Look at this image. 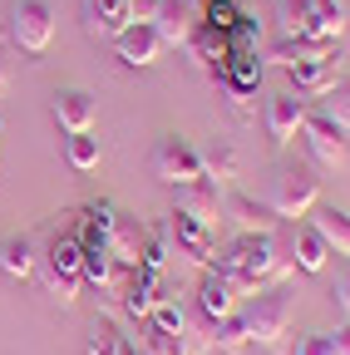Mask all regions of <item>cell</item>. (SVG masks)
<instances>
[{"mask_svg":"<svg viewBox=\"0 0 350 355\" xmlns=\"http://www.w3.org/2000/svg\"><path fill=\"white\" fill-rule=\"evenodd\" d=\"M237 316H242V326H247V345L277 350V345L286 340V326H291V296H286L281 286H272V291L252 296V306L237 311Z\"/></svg>","mask_w":350,"mask_h":355,"instance_id":"obj_1","label":"cell"},{"mask_svg":"<svg viewBox=\"0 0 350 355\" xmlns=\"http://www.w3.org/2000/svg\"><path fill=\"white\" fill-rule=\"evenodd\" d=\"M6 35L20 55L40 60L55 40V6L50 0H10V15H6Z\"/></svg>","mask_w":350,"mask_h":355,"instance_id":"obj_2","label":"cell"},{"mask_svg":"<svg viewBox=\"0 0 350 355\" xmlns=\"http://www.w3.org/2000/svg\"><path fill=\"white\" fill-rule=\"evenodd\" d=\"M316 202H321V178H316V168H311V163L281 168V173L272 178L267 207H272L277 217H286V222H296V217H311V207H316Z\"/></svg>","mask_w":350,"mask_h":355,"instance_id":"obj_3","label":"cell"},{"mask_svg":"<svg viewBox=\"0 0 350 355\" xmlns=\"http://www.w3.org/2000/svg\"><path fill=\"white\" fill-rule=\"evenodd\" d=\"M148 168H153L158 183H168V188H188V183H198V178H202V153H198L188 139H178V133H163V139L153 144Z\"/></svg>","mask_w":350,"mask_h":355,"instance_id":"obj_4","label":"cell"},{"mask_svg":"<svg viewBox=\"0 0 350 355\" xmlns=\"http://www.w3.org/2000/svg\"><path fill=\"white\" fill-rule=\"evenodd\" d=\"M301 139H306V153H311V168H326V173H345L350 168V139H345V133L321 109L306 114Z\"/></svg>","mask_w":350,"mask_h":355,"instance_id":"obj_5","label":"cell"},{"mask_svg":"<svg viewBox=\"0 0 350 355\" xmlns=\"http://www.w3.org/2000/svg\"><path fill=\"white\" fill-rule=\"evenodd\" d=\"M202 25V6L198 0H158V15H153V30L163 44H173V50H188V40L198 35Z\"/></svg>","mask_w":350,"mask_h":355,"instance_id":"obj_6","label":"cell"},{"mask_svg":"<svg viewBox=\"0 0 350 355\" xmlns=\"http://www.w3.org/2000/svg\"><path fill=\"white\" fill-rule=\"evenodd\" d=\"M168 237H173V247H178L188 261H198V266H207V261H212V252H217L212 227H207V222H198V217H188V212H178V207H173Z\"/></svg>","mask_w":350,"mask_h":355,"instance_id":"obj_7","label":"cell"},{"mask_svg":"<svg viewBox=\"0 0 350 355\" xmlns=\"http://www.w3.org/2000/svg\"><path fill=\"white\" fill-rule=\"evenodd\" d=\"M114 55H119L128 69H148V64H158V55H163V40H158L153 25H123V30L114 35Z\"/></svg>","mask_w":350,"mask_h":355,"instance_id":"obj_8","label":"cell"},{"mask_svg":"<svg viewBox=\"0 0 350 355\" xmlns=\"http://www.w3.org/2000/svg\"><path fill=\"white\" fill-rule=\"evenodd\" d=\"M50 114L64 133H89L94 119H99V104H94V94H84V89H55Z\"/></svg>","mask_w":350,"mask_h":355,"instance_id":"obj_9","label":"cell"},{"mask_svg":"<svg viewBox=\"0 0 350 355\" xmlns=\"http://www.w3.org/2000/svg\"><path fill=\"white\" fill-rule=\"evenodd\" d=\"M79 15H84V35L89 40H114L123 25H134L128 0H79Z\"/></svg>","mask_w":350,"mask_h":355,"instance_id":"obj_10","label":"cell"},{"mask_svg":"<svg viewBox=\"0 0 350 355\" xmlns=\"http://www.w3.org/2000/svg\"><path fill=\"white\" fill-rule=\"evenodd\" d=\"M173 207L198 217V222H207V227L217 232V222H222V188H217L212 178H198V183L178 188V202H173Z\"/></svg>","mask_w":350,"mask_h":355,"instance_id":"obj_11","label":"cell"},{"mask_svg":"<svg viewBox=\"0 0 350 355\" xmlns=\"http://www.w3.org/2000/svg\"><path fill=\"white\" fill-rule=\"evenodd\" d=\"M306 114H311V109H306L301 94H277V99L267 104V133H272V144L286 148L296 133L306 128Z\"/></svg>","mask_w":350,"mask_h":355,"instance_id":"obj_12","label":"cell"},{"mask_svg":"<svg viewBox=\"0 0 350 355\" xmlns=\"http://www.w3.org/2000/svg\"><path fill=\"white\" fill-rule=\"evenodd\" d=\"M291 266H296V272H306V277H316L321 272V266H326V257H331V247L321 242V232L311 227V222H301V227H291Z\"/></svg>","mask_w":350,"mask_h":355,"instance_id":"obj_13","label":"cell"},{"mask_svg":"<svg viewBox=\"0 0 350 355\" xmlns=\"http://www.w3.org/2000/svg\"><path fill=\"white\" fill-rule=\"evenodd\" d=\"M272 60H277L281 69H291V64H311V60H335V40H321V35H291V40H281L277 50H272Z\"/></svg>","mask_w":350,"mask_h":355,"instance_id":"obj_14","label":"cell"},{"mask_svg":"<svg viewBox=\"0 0 350 355\" xmlns=\"http://www.w3.org/2000/svg\"><path fill=\"white\" fill-rule=\"evenodd\" d=\"M222 217H232L242 232H272L277 212L261 202V198H247V193H227L222 198Z\"/></svg>","mask_w":350,"mask_h":355,"instance_id":"obj_15","label":"cell"},{"mask_svg":"<svg viewBox=\"0 0 350 355\" xmlns=\"http://www.w3.org/2000/svg\"><path fill=\"white\" fill-rule=\"evenodd\" d=\"M286 74H291V84H296V94H301V99H326L331 89L340 84V79H335V60H311V64H291Z\"/></svg>","mask_w":350,"mask_h":355,"instance_id":"obj_16","label":"cell"},{"mask_svg":"<svg viewBox=\"0 0 350 355\" xmlns=\"http://www.w3.org/2000/svg\"><path fill=\"white\" fill-rule=\"evenodd\" d=\"M311 227L321 232V242L331 247V257H345L350 261V217L340 207H311Z\"/></svg>","mask_w":350,"mask_h":355,"instance_id":"obj_17","label":"cell"},{"mask_svg":"<svg viewBox=\"0 0 350 355\" xmlns=\"http://www.w3.org/2000/svg\"><path fill=\"white\" fill-rule=\"evenodd\" d=\"M232 311H237V291L217 272H202V282H198V316L222 321V316H232Z\"/></svg>","mask_w":350,"mask_h":355,"instance_id":"obj_18","label":"cell"},{"mask_svg":"<svg viewBox=\"0 0 350 355\" xmlns=\"http://www.w3.org/2000/svg\"><path fill=\"white\" fill-rule=\"evenodd\" d=\"M35 266H40V257H35L30 237H6V242H0V277H6V282H30Z\"/></svg>","mask_w":350,"mask_h":355,"instance_id":"obj_19","label":"cell"},{"mask_svg":"<svg viewBox=\"0 0 350 355\" xmlns=\"http://www.w3.org/2000/svg\"><path fill=\"white\" fill-rule=\"evenodd\" d=\"M139 252H143V222L119 212L114 232H109V257H114L119 266H139Z\"/></svg>","mask_w":350,"mask_h":355,"instance_id":"obj_20","label":"cell"},{"mask_svg":"<svg viewBox=\"0 0 350 355\" xmlns=\"http://www.w3.org/2000/svg\"><path fill=\"white\" fill-rule=\"evenodd\" d=\"M99 158H104V148H99V139H94V128H89V133H69V139H64V163H69L74 173L99 168Z\"/></svg>","mask_w":350,"mask_h":355,"instance_id":"obj_21","label":"cell"},{"mask_svg":"<svg viewBox=\"0 0 350 355\" xmlns=\"http://www.w3.org/2000/svg\"><path fill=\"white\" fill-rule=\"evenodd\" d=\"M45 266H50V272H79V266H84V242H79V232H60V237L50 242V252H45Z\"/></svg>","mask_w":350,"mask_h":355,"instance_id":"obj_22","label":"cell"},{"mask_svg":"<svg viewBox=\"0 0 350 355\" xmlns=\"http://www.w3.org/2000/svg\"><path fill=\"white\" fill-rule=\"evenodd\" d=\"M237 173H242V163H237V148L217 144V148H207V153H202V178H212L217 188H227Z\"/></svg>","mask_w":350,"mask_h":355,"instance_id":"obj_23","label":"cell"},{"mask_svg":"<svg viewBox=\"0 0 350 355\" xmlns=\"http://www.w3.org/2000/svg\"><path fill=\"white\" fill-rule=\"evenodd\" d=\"M311 35H321V40L345 35V6L340 0H311Z\"/></svg>","mask_w":350,"mask_h":355,"instance_id":"obj_24","label":"cell"},{"mask_svg":"<svg viewBox=\"0 0 350 355\" xmlns=\"http://www.w3.org/2000/svg\"><path fill=\"white\" fill-rule=\"evenodd\" d=\"M148 326H158V331H168V336H188V311H183L178 301H173V296H158V306H153Z\"/></svg>","mask_w":350,"mask_h":355,"instance_id":"obj_25","label":"cell"},{"mask_svg":"<svg viewBox=\"0 0 350 355\" xmlns=\"http://www.w3.org/2000/svg\"><path fill=\"white\" fill-rule=\"evenodd\" d=\"M281 40L291 35H311V0H281Z\"/></svg>","mask_w":350,"mask_h":355,"instance_id":"obj_26","label":"cell"},{"mask_svg":"<svg viewBox=\"0 0 350 355\" xmlns=\"http://www.w3.org/2000/svg\"><path fill=\"white\" fill-rule=\"evenodd\" d=\"M227 44H232V55H256V44H261V20H256V15H237V25L227 30Z\"/></svg>","mask_w":350,"mask_h":355,"instance_id":"obj_27","label":"cell"},{"mask_svg":"<svg viewBox=\"0 0 350 355\" xmlns=\"http://www.w3.org/2000/svg\"><path fill=\"white\" fill-rule=\"evenodd\" d=\"M123 350V336L114 321H94L89 326V340H84V355H119Z\"/></svg>","mask_w":350,"mask_h":355,"instance_id":"obj_28","label":"cell"},{"mask_svg":"<svg viewBox=\"0 0 350 355\" xmlns=\"http://www.w3.org/2000/svg\"><path fill=\"white\" fill-rule=\"evenodd\" d=\"M79 286H84L79 272H50V266H45V291H50L60 306H74V301H79Z\"/></svg>","mask_w":350,"mask_h":355,"instance_id":"obj_29","label":"cell"},{"mask_svg":"<svg viewBox=\"0 0 350 355\" xmlns=\"http://www.w3.org/2000/svg\"><path fill=\"white\" fill-rule=\"evenodd\" d=\"M321 114H326L340 133H350V84H335V89H331L326 104H321Z\"/></svg>","mask_w":350,"mask_h":355,"instance_id":"obj_30","label":"cell"},{"mask_svg":"<svg viewBox=\"0 0 350 355\" xmlns=\"http://www.w3.org/2000/svg\"><path fill=\"white\" fill-rule=\"evenodd\" d=\"M148 326V321H143ZM143 350L148 355H188V340L183 336H168V331H158V326H148L143 331Z\"/></svg>","mask_w":350,"mask_h":355,"instance_id":"obj_31","label":"cell"},{"mask_svg":"<svg viewBox=\"0 0 350 355\" xmlns=\"http://www.w3.org/2000/svg\"><path fill=\"white\" fill-rule=\"evenodd\" d=\"M139 266H143V272H153V277H163V266H168V237H148V232H143Z\"/></svg>","mask_w":350,"mask_h":355,"instance_id":"obj_32","label":"cell"},{"mask_svg":"<svg viewBox=\"0 0 350 355\" xmlns=\"http://www.w3.org/2000/svg\"><path fill=\"white\" fill-rule=\"evenodd\" d=\"M237 15H242V10L232 6V0H207V10H202V25H212V30H222V35H227V30L237 25Z\"/></svg>","mask_w":350,"mask_h":355,"instance_id":"obj_33","label":"cell"},{"mask_svg":"<svg viewBox=\"0 0 350 355\" xmlns=\"http://www.w3.org/2000/svg\"><path fill=\"white\" fill-rule=\"evenodd\" d=\"M331 301L340 306V316L350 321V261L340 266V272H335V286H331Z\"/></svg>","mask_w":350,"mask_h":355,"instance_id":"obj_34","label":"cell"},{"mask_svg":"<svg viewBox=\"0 0 350 355\" xmlns=\"http://www.w3.org/2000/svg\"><path fill=\"white\" fill-rule=\"evenodd\" d=\"M296 355H331V336H321V331L316 336H301L296 340Z\"/></svg>","mask_w":350,"mask_h":355,"instance_id":"obj_35","label":"cell"},{"mask_svg":"<svg viewBox=\"0 0 350 355\" xmlns=\"http://www.w3.org/2000/svg\"><path fill=\"white\" fill-rule=\"evenodd\" d=\"M128 15H134V25H153L158 0H128Z\"/></svg>","mask_w":350,"mask_h":355,"instance_id":"obj_36","label":"cell"},{"mask_svg":"<svg viewBox=\"0 0 350 355\" xmlns=\"http://www.w3.org/2000/svg\"><path fill=\"white\" fill-rule=\"evenodd\" d=\"M331 355H350V321L331 331Z\"/></svg>","mask_w":350,"mask_h":355,"instance_id":"obj_37","label":"cell"},{"mask_svg":"<svg viewBox=\"0 0 350 355\" xmlns=\"http://www.w3.org/2000/svg\"><path fill=\"white\" fill-rule=\"evenodd\" d=\"M10 84V64H6V55H0V89Z\"/></svg>","mask_w":350,"mask_h":355,"instance_id":"obj_38","label":"cell"},{"mask_svg":"<svg viewBox=\"0 0 350 355\" xmlns=\"http://www.w3.org/2000/svg\"><path fill=\"white\" fill-rule=\"evenodd\" d=\"M0 133H6V123H0Z\"/></svg>","mask_w":350,"mask_h":355,"instance_id":"obj_39","label":"cell"}]
</instances>
